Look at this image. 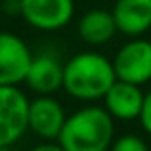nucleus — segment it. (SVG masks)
I'll return each instance as SVG.
<instances>
[{
    "label": "nucleus",
    "instance_id": "14",
    "mask_svg": "<svg viewBox=\"0 0 151 151\" xmlns=\"http://www.w3.org/2000/svg\"><path fill=\"white\" fill-rule=\"evenodd\" d=\"M31 151H65L58 142H42V144L35 145Z\"/></svg>",
    "mask_w": 151,
    "mask_h": 151
},
{
    "label": "nucleus",
    "instance_id": "6",
    "mask_svg": "<svg viewBox=\"0 0 151 151\" xmlns=\"http://www.w3.org/2000/svg\"><path fill=\"white\" fill-rule=\"evenodd\" d=\"M33 54L27 42L14 33L0 31V86H19L25 82Z\"/></svg>",
    "mask_w": 151,
    "mask_h": 151
},
{
    "label": "nucleus",
    "instance_id": "2",
    "mask_svg": "<svg viewBox=\"0 0 151 151\" xmlns=\"http://www.w3.org/2000/svg\"><path fill=\"white\" fill-rule=\"evenodd\" d=\"M115 119L103 105H86L67 117L55 142L65 151H109Z\"/></svg>",
    "mask_w": 151,
    "mask_h": 151
},
{
    "label": "nucleus",
    "instance_id": "1",
    "mask_svg": "<svg viewBox=\"0 0 151 151\" xmlns=\"http://www.w3.org/2000/svg\"><path fill=\"white\" fill-rule=\"evenodd\" d=\"M115 81L117 75H115L113 59H107L100 52H81L65 61L63 90L75 100H103Z\"/></svg>",
    "mask_w": 151,
    "mask_h": 151
},
{
    "label": "nucleus",
    "instance_id": "9",
    "mask_svg": "<svg viewBox=\"0 0 151 151\" xmlns=\"http://www.w3.org/2000/svg\"><path fill=\"white\" fill-rule=\"evenodd\" d=\"M144 100L145 94L142 92V86L124 81H115V84L107 90L101 101L115 121H134L140 119Z\"/></svg>",
    "mask_w": 151,
    "mask_h": 151
},
{
    "label": "nucleus",
    "instance_id": "13",
    "mask_svg": "<svg viewBox=\"0 0 151 151\" xmlns=\"http://www.w3.org/2000/svg\"><path fill=\"white\" fill-rule=\"evenodd\" d=\"M140 122H142V128L151 136V90L145 94L144 107H142V113H140Z\"/></svg>",
    "mask_w": 151,
    "mask_h": 151
},
{
    "label": "nucleus",
    "instance_id": "7",
    "mask_svg": "<svg viewBox=\"0 0 151 151\" xmlns=\"http://www.w3.org/2000/svg\"><path fill=\"white\" fill-rule=\"evenodd\" d=\"M67 121L65 109L54 96H37L29 103V130L44 142H55Z\"/></svg>",
    "mask_w": 151,
    "mask_h": 151
},
{
    "label": "nucleus",
    "instance_id": "15",
    "mask_svg": "<svg viewBox=\"0 0 151 151\" xmlns=\"http://www.w3.org/2000/svg\"><path fill=\"white\" fill-rule=\"evenodd\" d=\"M0 151H14L12 147H0Z\"/></svg>",
    "mask_w": 151,
    "mask_h": 151
},
{
    "label": "nucleus",
    "instance_id": "10",
    "mask_svg": "<svg viewBox=\"0 0 151 151\" xmlns=\"http://www.w3.org/2000/svg\"><path fill=\"white\" fill-rule=\"evenodd\" d=\"M111 12L119 33L130 38L142 37L151 29V0H115Z\"/></svg>",
    "mask_w": 151,
    "mask_h": 151
},
{
    "label": "nucleus",
    "instance_id": "11",
    "mask_svg": "<svg viewBox=\"0 0 151 151\" xmlns=\"http://www.w3.org/2000/svg\"><path fill=\"white\" fill-rule=\"evenodd\" d=\"M77 31L81 40L90 46L107 44L115 37V33H119L113 12L105 8H94L82 14V17L78 19Z\"/></svg>",
    "mask_w": 151,
    "mask_h": 151
},
{
    "label": "nucleus",
    "instance_id": "3",
    "mask_svg": "<svg viewBox=\"0 0 151 151\" xmlns=\"http://www.w3.org/2000/svg\"><path fill=\"white\" fill-rule=\"evenodd\" d=\"M29 103L17 86H0V147H12L29 130Z\"/></svg>",
    "mask_w": 151,
    "mask_h": 151
},
{
    "label": "nucleus",
    "instance_id": "8",
    "mask_svg": "<svg viewBox=\"0 0 151 151\" xmlns=\"http://www.w3.org/2000/svg\"><path fill=\"white\" fill-rule=\"evenodd\" d=\"M63 75H65V63L59 59V55L52 52H40L33 55L25 84L37 96H54L63 88Z\"/></svg>",
    "mask_w": 151,
    "mask_h": 151
},
{
    "label": "nucleus",
    "instance_id": "4",
    "mask_svg": "<svg viewBox=\"0 0 151 151\" xmlns=\"http://www.w3.org/2000/svg\"><path fill=\"white\" fill-rule=\"evenodd\" d=\"M117 81L145 84L151 81V40L136 37L122 44L113 58Z\"/></svg>",
    "mask_w": 151,
    "mask_h": 151
},
{
    "label": "nucleus",
    "instance_id": "5",
    "mask_svg": "<svg viewBox=\"0 0 151 151\" xmlns=\"http://www.w3.org/2000/svg\"><path fill=\"white\" fill-rule=\"evenodd\" d=\"M19 14L38 31H59L75 15V0H19Z\"/></svg>",
    "mask_w": 151,
    "mask_h": 151
},
{
    "label": "nucleus",
    "instance_id": "12",
    "mask_svg": "<svg viewBox=\"0 0 151 151\" xmlns=\"http://www.w3.org/2000/svg\"><path fill=\"white\" fill-rule=\"evenodd\" d=\"M109 151H149L147 144L136 134H124L121 138H115Z\"/></svg>",
    "mask_w": 151,
    "mask_h": 151
}]
</instances>
